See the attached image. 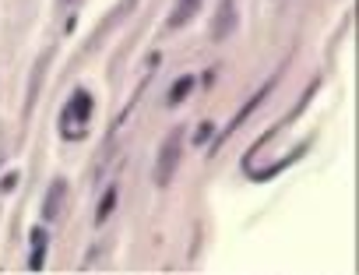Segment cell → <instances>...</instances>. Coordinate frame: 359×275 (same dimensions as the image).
<instances>
[{
	"label": "cell",
	"instance_id": "cell-1",
	"mask_svg": "<svg viewBox=\"0 0 359 275\" xmlns=\"http://www.w3.org/2000/svg\"><path fill=\"white\" fill-rule=\"evenodd\" d=\"M184 138H187L184 127H172V130L165 134V142H162V149H158V159H155V184H158V187H169V184H172L176 166H180V159H184Z\"/></svg>",
	"mask_w": 359,
	"mask_h": 275
},
{
	"label": "cell",
	"instance_id": "cell-2",
	"mask_svg": "<svg viewBox=\"0 0 359 275\" xmlns=\"http://www.w3.org/2000/svg\"><path fill=\"white\" fill-rule=\"evenodd\" d=\"M236 25H240L236 0H222L219 11H215V18H212V39H215V43H226V39L236 32Z\"/></svg>",
	"mask_w": 359,
	"mask_h": 275
},
{
	"label": "cell",
	"instance_id": "cell-3",
	"mask_svg": "<svg viewBox=\"0 0 359 275\" xmlns=\"http://www.w3.org/2000/svg\"><path fill=\"white\" fill-rule=\"evenodd\" d=\"M64 198H67V180L57 177V180L50 184L46 198H43V219H46V222L60 219V212H64Z\"/></svg>",
	"mask_w": 359,
	"mask_h": 275
},
{
	"label": "cell",
	"instance_id": "cell-4",
	"mask_svg": "<svg viewBox=\"0 0 359 275\" xmlns=\"http://www.w3.org/2000/svg\"><path fill=\"white\" fill-rule=\"evenodd\" d=\"M88 116H92V95H88L85 88H78V92L71 95L67 109H64V120H67V123H85Z\"/></svg>",
	"mask_w": 359,
	"mask_h": 275
},
{
	"label": "cell",
	"instance_id": "cell-5",
	"mask_svg": "<svg viewBox=\"0 0 359 275\" xmlns=\"http://www.w3.org/2000/svg\"><path fill=\"white\" fill-rule=\"evenodd\" d=\"M201 4H205V0H176L172 11H169V29H184L187 22H194Z\"/></svg>",
	"mask_w": 359,
	"mask_h": 275
},
{
	"label": "cell",
	"instance_id": "cell-6",
	"mask_svg": "<svg viewBox=\"0 0 359 275\" xmlns=\"http://www.w3.org/2000/svg\"><path fill=\"white\" fill-rule=\"evenodd\" d=\"M191 92H194V78H191V74H184V78H176V81H172V88H169L165 102H169V106H180Z\"/></svg>",
	"mask_w": 359,
	"mask_h": 275
},
{
	"label": "cell",
	"instance_id": "cell-7",
	"mask_svg": "<svg viewBox=\"0 0 359 275\" xmlns=\"http://www.w3.org/2000/svg\"><path fill=\"white\" fill-rule=\"evenodd\" d=\"M268 88H271V81H268V85H264L261 92H254V99H250V102H247V106H243V109L236 113V120H233V123L226 127V134H222V138H229V134H233V130H236L240 123H247V116H250V113H254V109L261 106V99H264V92H268Z\"/></svg>",
	"mask_w": 359,
	"mask_h": 275
},
{
	"label": "cell",
	"instance_id": "cell-8",
	"mask_svg": "<svg viewBox=\"0 0 359 275\" xmlns=\"http://www.w3.org/2000/svg\"><path fill=\"white\" fill-rule=\"evenodd\" d=\"M43 261H46V233H43V229H32V257H29V268H32V271H43Z\"/></svg>",
	"mask_w": 359,
	"mask_h": 275
},
{
	"label": "cell",
	"instance_id": "cell-9",
	"mask_svg": "<svg viewBox=\"0 0 359 275\" xmlns=\"http://www.w3.org/2000/svg\"><path fill=\"white\" fill-rule=\"evenodd\" d=\"M43 71H46V57L36 64V71H32V81H29V95H25V116L32 113V106H36V95H39V85H43Z\"/></svg>",
	"mask_w": 359,
	"mask_h": 275
},
{
	"label": "cell",
	"instance_id": "cell-10",
	"mask_svg": "<svg viewBox=\"0 0 359 275\" xmlns=\"http://www.w3.org/2000/svg\"><path fill=\"white\" fill-rule=\"evenodd\" d=\"M113 205H116V187H109V191L102 194V201H99V208H95V226H102V222L109 219Z\"/></svg>",
	"mask_w": 359,
	"mask_h": 275
},
{
	"label": "cell",
	"instance_id": "cell-11",
	"mask_svg": "<svg viewBox=\"0 0 359 275\" xmlns=\"http://www.w3.org/2000/svg\"><path fill=\"white\" fill-rule=\"evenodd\" d=\"M18 177H22L18 170H11V173H4V180H0V191H4V194H11V191H15V184H18Z\"/></svg>",
	"mask_w": 359,
	"mask_h": 275
},
{
	"label": "cell",
	"instance_id": "cell-12",
	"mask_svg": "<svg viewBox=\"0 0 359 275\" xmlns=\"http://www.w3.org/2000/svg\"><path fill=\"white\" fill-rule=\"evenodd\" d=\"M208 134H212V123H201V127H198V134H194V142L201 145V142H205V138H208Z\"/></svg>",
	"mask_w": 359,
	"mask_h": 275
},
{
	"label": "cell",
	"instance_id": "cell-13",
	"mask_svg": "<svg viewBox=\"0 0 359 275\" xmlns=\"http://www.w3.org/2000/svg\"><path fill=\"white\" fill-rule=\"evenodd\" d=\"M64 4H71V0H64Z\"/></svg>",
	"mask_w": 359,
	"mask_h": 275
}]
</instances>
